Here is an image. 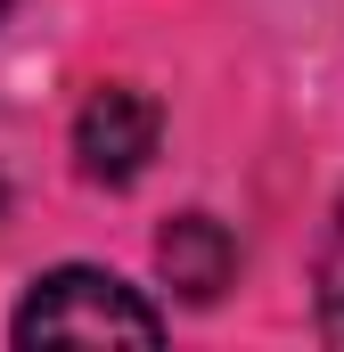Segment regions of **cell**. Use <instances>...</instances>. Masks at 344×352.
I'll return each mask as SVG.
<instances>
[{
    "mask_svg": "<svg viewBox=\"0 0 344 352\" xmlns=\"http://www.w3.org/2000/svg\"><path fill=\"white\" fill-rule=\"evenodd\" d=\"M164 311L115 270H50L17 303V344H156Z\"/></svg>",
    "mask_w": 344,
    "mask_h": 352,
    "instance_id": "cell-1",
    "label": "cell"
},
{
    "mask_svg": "<svg viewBox=\"0 0 344 352\" xmlns=\"http://www.w3.org/2000/svg\"><path fill=\"white\" fill-rule=\"evenodd\" d=\"M156 140H164V115H156L148 90H131V82L90 90V107L74 115V156H83V173L107 180V188H123V180L148 173Z\"/></svg>",
    "mask_w": 344,
    "mask_h": 352,
    "instance_id": "cell-2",
    "label": "cell"
},
{
    "mask_svg": "<svg viewBox=\"0 0 344 352\" xmlns=\"http://www.w3.org/2000/svg\"><path fill=\"white\" fill-rule=\"evenodd\" d=\"M156 263L189 303H222V287L238 278V238L213 221V213H180L164 238H156Z\"/></svg>",
    "mask_w": 344,
    "mask_h": 352,
    "instance_id": "cell-3",
    "label": "cell"
},
{
    "mask_svg": "<svg viewBox=\"0 0 344 352\" xmlns=\"http://www.w3.org/2000/svg\"><path fill=\"white\" fill-rule=\"evenodd\" d=\"M320 328L344 336V205L328 221V246H320Z\"/></svg>",
    "mask_w": 344,
    "mask_h": 352,
    "instance_id": "cell-4",
    "label": "cell"
},
{
    "mask_svg": "<svg viewBox=\"0 0 344 352\" xmlns=\"http://www.w3.org/2000/svg\"><path fill=\"white\" fill-rule=\"evenodd\" d=\"M8 8H17V0H0V16H8Z\"/></svg>",
    "mask_w": 344,
    "mask_h": 352,
    "instance_id": "cell-5",
    "label": "cell"
}]
</instances>
